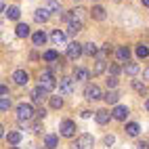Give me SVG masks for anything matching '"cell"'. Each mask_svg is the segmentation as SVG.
Here are the masks:
<instances>
[{
	"label": "cell",
	"instance_id": "obj_42",
	"mask_svg": "<svg viewBox=\"0 0 149 149\" xmlns=\"http://www.w3.org/2000/svg\"><path fill=\"white\" fill-rule=\"evenodd\" d=\"M145 107H147V111H149V99H147V103H145Z\"/></svg>",
	"mask_w": 149,
	"mask_h": 149
},
{
	"label": "cell",
	"instance_id": "obj_13",
	"mask_svg": "<svg viewBox=\"0 0 149 149\" xmlns=\"http://www.w3.org/2000/svg\"><path fill=\"white\" fill-rule=\"evenodd\" d=\"M88 78H91V72H88V69H84V67L74 69V80L76 82H86Z\"/></svg>",
	"mask_w": 149,
	"mask_h": 149
},
{
	"label": "cell",
	"instance_id": "obj_37",
	"mask_svg": "<svg viewBox=\"0 0 149 149\" xmlns=\"http://www.w3.org/2000/svg\"><path fill=\"white\" fill-rule=\"evenodd\" d=\"M113 141H116V139H113V134H107V136L103 139V143H105V145H113Z\"/></svg>",
	"mask_w": 149,
	"mask_h": 149
},
{
	"label": "cell",
	"instance_id": "obj_29",
	"mask_svg": "<svg viewBox=\"0 0 149 149\" xmlns=\"http://www.w3.org/2000/svg\"><path fill=\"white\" fill-rule=\"evenodd\" d=\"M46 8H48L51 13H59V11H61V4H59V0H48Z\"/></svg>",
	"mask_w": 149,
	"mask_h": 149
},
{
	"label": "cell",
	"instance_id": "obj_18",
	"mask_svg": "<svg viewBox=\"0 0 149 149\" xmlns=\"http://www.w3.org/2000/svg\"><path fill=\"white\" fill-rule=\"evenodd\" d=\"M15 34H17V38H27L29 36V25L27 23H17Z\"/></svg>",
	"mask_w": 149,
	"mask_h": 149
},
{
	"label": "cell",
	"instance_id": "obj_38",
	"mask_svg": "<svg viewBox=\"0 0 149 149\" xmlns=\"http://www.w3.org/2000/svg\"><path fill=\"white\" fill-rule=\"evenodd\" d=\"M0 95H2V97H8V88H6V84L0 86Z\"/></svg>",
	"mask_w": 149,
	"mask_h": 149
},
{
	"label": "cell",
	"instance_id": "obj_7",
	"mask_svg": "<svg viewBox=\"0 0 149 149\" xmlns=\"http://www.w3.org/2000/svg\"><path fill=\"white\" fill-rule=\"evenodd\" d=\"M40 86L46 88V91H53V88L57 86V80H55L53 72H44V74L40 76Z\"/></svg>",
	"mask_w": 149,
	"mask_h": 149
},
{
	"label": "cell",
	"instance_id": "obj_2",
	"mask_svg": "<svg viewBox=\"0 0 149 149\" xmlns=\"http://www.w3.org/2000/svg\"><path fill=\"white\" fill-rule=\"evenodd\" d=\"M63 19H65L67 23H80V25H84V21H86V11H84L82 6H78V8H74V11L65 13Z\"/></svg>",
	"mask_w": 149,
	"mask_h": 149
},
{
	"label": "cell",
	"instance_id": "obj_28",
	"mask_svg": "<svg viewBox=\"0 0 149 149\" xmlns=\"http://www.w3.org/2000/svg\"><path fill=\"white\" fill-rule=\"evenodd\" d=\"M136 57H141V59L149 57V46H147V44H139V46H136Z\"/></svg>",
	"mask_w": 149,
	"mask_h": 149
},
{
	"label": "cell",
	"instance_id": "obj_8",
	"mask_svg": "<svg viewBox=\"0 0 149 149\" xmlns=\"http://www.w3.org/2000/svg\"><path fill=\"white\" fill-rule=\"evenodd\" d=\"M59 130H61V134H63V136H67V139H69V136H74V134H76V124H74L72 120H63V122H61V126H59Z\"/></svg>",
	"mask_w": 149,
	"mask_h": 149
},
{
	"label": "cell",
	"instance_id": "obj_36",
	"mask_svg": "<svg viewBox=\"0 0 149 149\" xmlns=\"http://www.w3.org/2000/svg\"><path fill=\"white\" fill-rule=\"evenodd\" d=\"M109 72H111V76H118V74H120V65L111 63V65H109Z\"/></svg>",
	"mask_w": 149,
	"mask_h": 149
},
{
	"label": "cell",
	"instance_id": "obj_3",
	"mask_svg": "<svg viewBox=\"0 0 149 149\" xmlns=\"http://www.w3.org/2000/svg\"><path fill=\"white\" fill-rule=\"evenodd\" d=\"M93 145H95V139H93V134H80L76 139V143L72 145V149H93Z\"/></svg>",
	"mask_w": 149,
	"mask_h": 149
},
{
	"label": "cell",
	"instance_id": "obj_16",
	"mask_svg": "<svg viewBox=\"0 0 149 149\" xmlns=\"http://www.w3.org/2000/svg\"><path fill=\"white\" fill-rule=\"evenodd\" d=\"M116 57L120 59V61H126L128 63V59H130V48H128V46H118Z\"/></svg>",
	"mask_w": 149,
	"mask_h": 149
},
{
	"label": "cell",
	"instance_id": "obj_44",
	"mask_svg": "<svg viewBox=\"0 0 149 149\" xmlns=\"http://www.w3.org/2000/svg\"><path fill=\"white\" fill-rule=\"evenodd\" d=\"M13 149H17V147H13Z\"/></svg>",
	"mask_w": 149,
	"mask_h": 149
},
{
	"label": "cell",
	"instance_id": "obj_19",
	"mask_svg": "<svg viewBox=\"0 0 149 149\" xmlns=\"http://www.w3.org/2000/svg\"><path fill=\"white\" fill-rule=\"evenodd\" d=\"M84 55H86V57H97V55H99V48H97V44H93V42H86V44H84Z\"/></svg>",
	"mask_w": 149,
	"mask_h": 149
},
{
	"label": "cell",
	"instance_id": "obj_17",
	"mask_svg": "<svg viewBox=\"0 0 149 149\" xmlns=\"http://www.w3.org/2000/svg\"><path fill=\"white\" fill-rule=\"evenodd\" d=\"M57 145H59V136L57 134H46L44 136V147L46 149H55Z\"/></svg>",
	"mask_w": 149,
	"mask_h": 149
},
{
	"label": "cell",
	"instance_id": "obj_23",
	"mask_svg": "<svg viewBox=\"0 0 149 149\" xmlns=\"http://www.w3.org/2000/svg\"><path fill=\"white\" fill-rule=\"evenodd\" d=\"M139 130H141V128H139V124H136V122L126 124V134H128V136H136V134H139Z\"/></svg>",
	"mask_w": 149,
	"mask_h": 149
},
{
	"label": "cell",
	"instance_id": "obj_43",
	"mask_svg": "<svg viewBox=\"0 0 149 149\" xmlns=\"http://www.w3.org/2000/svg\"><path fill=\"white\" fill-rule=\"evenodd\" d=\"M74 2H78V0H74Z\"/></svg>",
	"mask_w": 149,
	"mask_h": 149
},
{
	"label": "cell",
	"instance_id": "obj_1",
	"mask_svg": "<svg viewBox=\"0 0 149 149\" xmlns=\"http://www.w3.org/2000/svg\"><path fill=\"white\" fill-rule=\"evenodd\" d=\"M34 118V107L29 103H19L17 105V122L19 124H27Z\"/></svg>",
	"mask_w": 149,
	"mask_h": 149
},
{
	"label": "cell",
	"instance_id": "obj_14",
	"mask_svg": "<svg viewBox=\"0 0 149 149\" xmlns=\"http://www.w3.org/2000/svg\"><path fill=\"white\" fill-rule=\"evenodd\" d=\"M48 17H51V11H48V8H38V11L34 13V19L38 23H46Z\"/></svg>",
	"mask_w": 149,
	"mask_h": 149
},
{
	"label": "cell",
	"instance_id": "obj_32",
	"mask_svg": "<svg viewBox=\"0 0 149 149\" xmlns=\"http://www.w3.org/2000/svg\"><path fill=\"white\" fill-rule=\"evenodd\" d=\"M51 107L53 109H61L63 107V99L61 97H51Z\"/></svg>",
	"mask_w": 149,
	"mask_h": 149
},
{
	"label": "cell",
	"instance_id": "obj_15",
	"mask_svg": "<svg viewBox=\"0 0 149 149\" xmlns=\"http://www.w3.org/2000/svg\"><path fill=\"white\" fill-rule=\"evenodd\" d=\"M65 38H67V34L61 32V29H55V32L51 34V40H53V44H57V46H61V44L65 42Z\"/></svg>",
	"mask_w": 149,
	"mask_h": 149
},
{
	"label": "cell",
	"instance_id": "obj_20",
	"mask_svg": "<svg viewBox=\"0 0 149 149\" xmlns=\"http://www.w3.org/2000/svg\"><path fill=\"white\" fill-rule=\"evenodd\" d=\"M6 141L11 143V145H19L21 143V132H17V130H11L6 134Z\"/></svg>",
	"mask_w": 149,
	"mask_h": 149
},
{
	"label": "cell",
	"instance_id": "obj_31",
	"mask_svg": "<svg viewBox=\"0 0 149 149\" xmlns=\"http://www.w3.org/2000/svg\"><path fill=\"white\" fill-rule=\"evenodd\" d=\"M124 72H126L128 76H134V74L139 72V65H136V63H126V67H124Z\"/></svg>",
	"mask_w": 149,
	"mask_h": 149
},
{
	"label": "cell",
	"instance_id": "obj_33",
	"mask_svg": "<svg viewBox=\"0 0 149 149\" xmlns=\"http://www.w3.org/2000/svg\"><path fill=\"white\" fill-rule=\"evenodd\" d=\"M80 29H82V25H80V23H69V27H67V34H69V36H76L78 32H80Z\"/></svg>",
	"mask_w": 149,
	"mask_h": 149
},
{
	"label": "cell",
	"instance_id": "obj_4",
	"mask_svg": "<svg viewBox=\"0 0 149 149\" xmlns=\"http://www.w3.org/2000/svg\"><path fill=\"white\" fill-rule=\"evenodd\" d=\"M84 97L88 99V101H99V99H103L105 95L101 93V88H99L97 84H88L84 88Z\"/></svg>",
	"mask_w": 149,
	"mask_h": 149
},
{
	"label": "cell",
	"instance_id": "obj_24",
	"mask_svg": "<svg viewBox=\"0 0 149 149\" xmlns=\"http://www.w3.org/2000/svg\"><path fill=\"white\" fill-rule=\"evenodd\" d=\"M103 99H105L107 103H111V105H116V103H118V99H120V95H118L116 91H107Z\"/></svg>",
	"mask_w": 149,
	"mask_h": 149
},
{
	"label": "cell",
	"instance_id": "obj_35",
	"mask_svg": "<svg viewBox=\"0 0 149 149\" xmlns=\"http://www.w3.org/2000/svg\"><path fill=\"white\" fill-rule=\"evenodd\" d=\"M107 86H109V88H116V86H118V78H116V76H109V78H107Z\"/></svg>",
	"mask_w": 149,
	"mask_h": 149
},
{
	"label": "cell",
	"instance_id": "obj_39",
	"mask_svg": "<svg viewBox=\"0 0 149 149\" xmlns=\"http://www.w3.org/2000/svg\"><path fill=\"white\" fill-rule=\"evenodd\" d=\"M136 149H147V145H145V143H139V145H136Z\"/></svg>",
	"mask_w": 149,
	"mask_h": 149
},
{
	"label": "cell",
	"instance_id": "obj_10",
	"mask_svg": "<svg viewBox=\"0 0 149 149\" xmlns=\"http://www.w3.org/2000/svg\"><path fill=\"white\" fill-rule=\"evenodd\" d=\"M128 113H130V111H128V107L126 105H116L113 107V111H111V116L116 118V120H126V118H128Z\"/></svg>",
	"mask_w": 149,
	"mask_h": 149
},
{
	"label": "cell",
	"instance_id": "obj_9",
	"mask_svg": "<svg viewBox=\"0 0 149 149\" xmlns=\"http://www.w3.org/2000/svg\"><path fill=\"white\" fill-rule=\"evenodd\" d=\"M46 93H48L46 88H42L40 84H38L34 91H32V101H34V103H42L44 99H46Z\"/></svg>",
	"mask_w": 149,
	"mask_h": 149
},
{
	"label": "cell",
	"instance_id": "obj_34",
	"mask_svg": "<svg viewBox=\"0 0 149 149\" xmlns=\"http://www.w3.org/2000/svg\"><path fill=\"white\" fill-rule=\"evenodd\" d=\"M132 86H134V91H136V93H141V95H145V93H147V88H145V84H141L139 80H134V82H132Z\"/></svg>",
	"mask_w": 149,
	"mask_h": 149
},
{
	"label": "cell",
	"instance_id": "obj_5",
	"mask_svg": "<svg viewBox=\"0 0 149 149\" xmlns=\"http://www.w3.org/2000/svg\"><path fill=\"white\" fill-rule=\"evenodd\" d=\"M65 55H67V59H78L80 55H84V44H78V42H69L67 44V51H65Z\"/></svg>",
	"mask_w": 149,
	"mask_h": 149
},
{
	"label": "cell",
	"instance_id": "obj_12",
	"mask_svg": "<svg viewBox=\"0 0 149 149\" xmlns=\"http://www.w3.org/2000/svg\"><path fill=\"white\" fill-rule=\"evenodd\" d=\"M109 118H113L111 113L107 111V109H99V111H95V120H97V124H107L109 122Z\"/></svg>",
	"mask_w": 149,
	"mask_h": 149
},
{
	"label": "cell",
	"instance_id": "obj_40",
	"mask_svg": "<svg viewBox=\"0 0 149 149\" xmlns=\"http://www.w3.org/2000/svg\"><path fill=\"white\" fill-rule=\"evenodd\" d=\"M145 78H147V80H149V67L145 69Z\"/></svg>",
	"mask_w": 149,
	"mask_h": 149
},
{
	"label": "cell",
	"instance_id": "obj_21",
	"mask_svg": "<svg viewBox=\"0 0 149 149\" xmlns=\"http://www.w3.org/2000/svg\"><path fill=\"white\" fill-rule=\"evenodd\" d=\"M93 19H97V21H103L105 19V8L103 6H93Z\"/></svg>",
	"mask_w": 149,
	"mask_h": 149
},
{
	"label": "cell",
	"instance_id": "obj_27",
	"mask_svg": "<svg viewBox=\"0 0 149 149\" xmlns=\"http://www.w3.org/2000/svg\"><path fill=\"white\" fill-rule=\"evenodd\" d=\"M32 40H34V44H36V46H40V44H44V42H46V34H44V32H36Z\"/></svg>",
	"mask_w": 149,
	"mask_h": 149
},
{
	"label": "cell",
	"instance_id": "obj_11",
	"mask_svg": "<svg viewBox=\"0 0 149 149\" xmlns=\"http://www.w3.org/2000/svg\"><path fill=\"white\" fill-rule=\"evenodd\" d=\"M13 80L19 86H25L29 82V76H27V72H23V69H17V72H13Z\"/></svg>",
	"mask_w": 149,
	"mask_h": 149
},
{
	"label": "cell",
	"instance_id": "obj_25",
	"mask_svg": "<svg viewBox=\"0 0 149 149\" xmlns=\"http://www.w3.org/2000/svg\"><path fill=\"white\" fill-rule=\"evenodd\" d=\"M105 72V61L103 59H97V63L93 67V76H99V74H103Z\"/></svg>",
	"mask_w": 149,
	"mask_h": 149
},
{
	"label": "cell",
	"instance_id": "obj_26",
	"mask_svg": "<svg viewBox=\"0 0 149 149\" xmlns=\"http://www.w3.org/2000/svg\"><path fill=\"white\" fill-rule=\"evenodd\" d=\"M44 61L57 63V61H59V53H57V51H46V53H44Z\"/></svg>",
	"mask_w": 149,
	"mask_h": 149
},
{
	"label": "cell",
	"instance_id": "obj_22",
	"mask_svg": "<svg viewBox=\"0 0 149 149\" xmlns=\"http://www.w3.org/2000/svg\"><path fill=\"white\" fill-rule=\"evenodd\" d=\"M4 15H6L8 19H13V21H17V19H19V15H21V11H19V6H8Z\"/></svg>",
	"mask_w": 149,
	"mask_h": 149
},
{
	"label": "cell",
	"instance_id": "obj_6",
	"mask_svg": "<svg viewBox=\"0 0 149 149\" xmlns=\"http://www.w3.org/2000/svg\"><path fill=\"white\" fill-rule=\"evenodd\" d=\"M59 91H61V95H72L76 91V80L74 78H61L59 80Z\"/></svg>",
	"mask_w": 149,
	"mask_h": 149
},
{
	"label": "cell",
	"instance_id": "obj_41",
	"mask_svg": "<svg viewBox=\"0 0 149 149\" xmlns=\"http://www.w3.org/2000/svg\"><path fill=\"white\" fill-rule=\"evenodd\" d=\"M141 2H143L145 6H149V0H141Z\"/></svg>",
	"mask_w": 149,
	"mask_h": 149
},
{
	"label": "cell",
	"instance_id": "obj_30",
	"mask_svg": "<svg viewBox=\"0 0 149 149\" xmlns=\"http://www.w3.org/2000/svg\"><path fill=\"white\" fill-rule=\"evenodd\" d=\"M8 109H11V99L0 97V111H8Z\"/></svg>",
	"mask_w": 149,
	"mask_h": 149
}]
</instances>
